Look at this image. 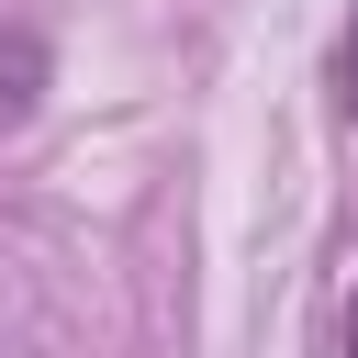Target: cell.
Listing matches in <instances>:
<instances>
[{"mask_svg": "<svg viewBox=\"0 0 358 358\" xmlns=\"http://www.w3.org/2000/svg\"><path fill=\"white\" fill-rule=\"evenodd\" d=\"M336 78H347V101H358V22H347V45H336Z\"/></svg>", "mask_w": 358, "mask_h": 358, "instance_id": "cell-1", "label": "cell"}, {"mask_svg": "<svg viewBox=\"0 0 358 358\" xmlns=\"http://www.w3.org/2000/svg\"><path fill=\"white\" fill-rule=\"evenodd\" d=\"M347 358H358V302H347Z\"/></svg>", "mask_w": 358, "mask_h": 358, "instance_id": "cell-2", "label": "cell"}]
</instances>
